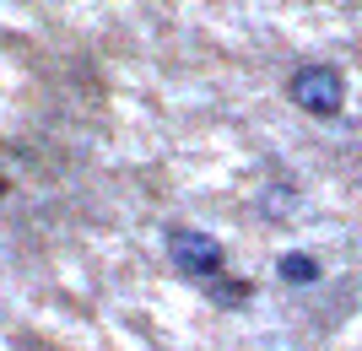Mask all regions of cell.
Instances as JSON below:
<instances>
[{
    "label": "cell",
    "instance_id": "obj_1",
    "mask_svg": "<svg viewBox=\"0 0 362 351\" xmlns=\"http://www.w3.org/2000/svg\"><path fill=\"white\" fill-rule=\"evenodd\" d=\"M168 260H173L179 275L200 281V287L211 292V303H222V308H238V303L255 297V281H233L222 238H211V232H200V227H168Z\"/></svg>",
    "mask_w": 362,
    "mask_h": 351
},
{
    "label": "cell",
    "instance_id": "obj_2",
    "mask_svg": "<svg viewBox=\"0 0 362 351\" xmlns=\"http://www.w3.org/2000/svg\"><path fill=\"white\" fill-rule=\"evenodd\" d=\"M287 103L303 108V114H314V119H335L346 108V76H341V65L303 60L287 76Z\"/></svg>",
    "mask_w": 362,
    "mask_h": 351
},
{
    "label": "cell",
    "instance_id": "obj_3",
    "mask_svg": "<svg viewBox=\"0 0 362 351\" xmlns=\"http://www.w3.org/2000/svg\"><path fill=\"white\" fill-rule=\"evenodd\" d=\"M281 281H292V287H314L319 275H325V265H319V254H308V249H292V254H281Z\"/></svg>",
    "mask_w": 362,
    "mask_h": 351
},
{
    "label": "cell",
    "instance_id": "obj_4",
    "mask_svg": "<svg viewBox=\"0 0 362 351\" xmlns=\"http://www.w3.org/2000/svg\"><path fill=\"white\" fill-rule=\"evenodd\" d=\"M0 195H6V179H0Z\"/></svg>",
    "mask_w": 362,
    "mask_h": 351
}]
</instances>
